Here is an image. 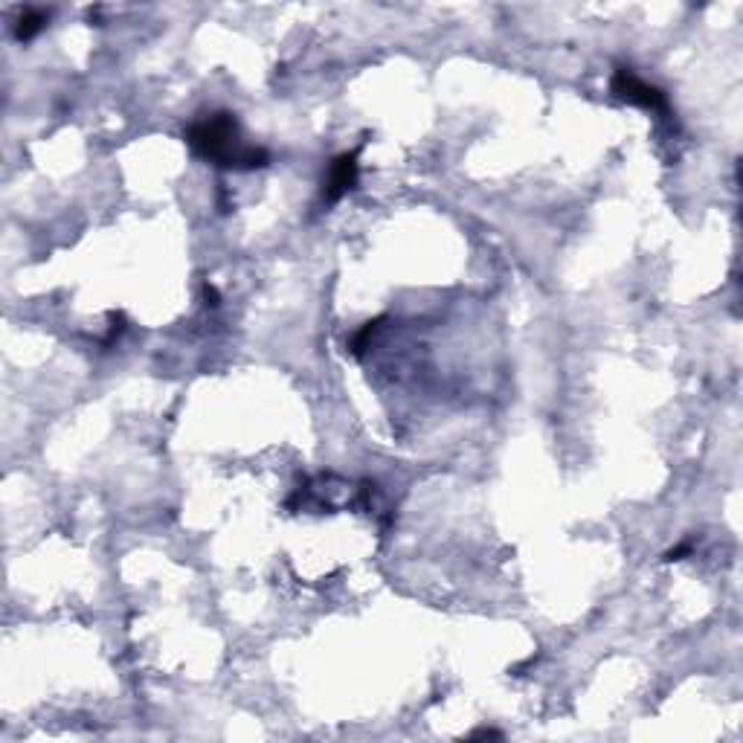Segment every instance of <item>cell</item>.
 I'll list each match as a JSON object with an SVG mask.
<instances>
[{"label":"cell","instance_id":"cell-1","mask_svg":"<svg viewBox=\"0 0 743 743\" xmlns=\"http://www.w3.org/2000/svg\"><path fill=\"white\" fill-rule=\"evenodd\" d=\"M186 146H189L198 158H204L221 168H265L270 163V154L256 146H241L239 143V119L236 114H207L195 119L186 128Z\"/></svg>","mask_w":743,"mask_h":743},{"label":"cell","instance_id":"cell-2","mask_svg":"<svg viewBox=\"0 0 743 743\" xmlns=\"http://www.w3.org/2000/svg\"><path fill=\"white\" fill-rule=\"evenodd\" d=\"M613 93L622 102H630V105H639L645 107V111H656V114H665L668 111V97L654 87V85H647L642 82L636 73H633L630 67H618L613 73V82H610Z\"/></svg>","mask_w":743,"mask_h":743},{"label":"cell","instance_id":"cell-3","mask_svg":"<svg viewBox=\"0 0 743 743\" xmlns=\"http://www.w3.org/2000/svg\"><path fill=\"white\" fill-rule=\"evenodd\" d=\"M354 183H358V151H346L334 158L329 166V175H325L322 183V200L325 204H337L346 192L354 189Z\"/></svg>","mask_w":743,"mask_h":743},{"label":"cell","instance_id":"cell-4","mask_svg":"<svg viewBox=\"0 0 743 743\" xmlns=\"http://www.w3.org/2000/svg\"><path fill=\"white\" fill-rule=\"evenodd\" d=\"M46 18H50V15H46L44 9H24L18 24H15V38H18V41H33L41 33V29H44Z\"/></svg>","mask_w":743,"mask_h":743},{"label":"cell","instance_id":"cell-5","mask_svg":"<svg viewBox=\"0 0 743 743\" xmlns=\"http://www.w3.org/2000/svg\"><path fill=\"white\" fill-rule=\"evenodd\" d=\"M204 297H207V305H212V308L219 305V290H215L212 285H207V288H204Z\"/></svg>","mask_w":743,"mask_h":743},{"label":"cell","instance_id":"cell-6","mask_svg":"<svg viewBox=\"0 0 743 743\" xmlns=\"http://www.w3.org/2000/svg\"><path fill=\"white\" fill-rule=\"evenodd\" d=\"M471 738H503L497 729H476V732H471Z\"/></svg>","mask_w":743,"mask_h":743}]
</instances>
